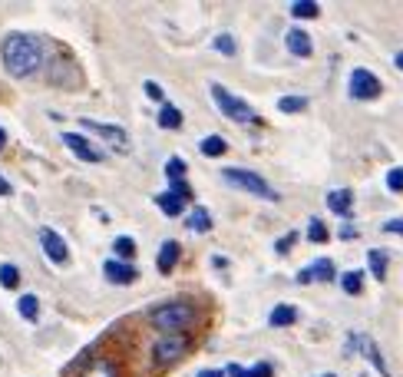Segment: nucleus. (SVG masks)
Listing matches in <instances>:
<instances>
[{
	"label": "nucleus",
	"mask_w": 403,
	"mask_h": 377,
	"mask_svg": "<svg viewBox=\"0 0 403 377\" xmlns=\"http://www.w3.org/2000/svg\"><path fill=\"white\" fill-rule=\"evenodd\" d=\"M44 63V47L30 33H11L4 40V66L11 76H33Z\"/></svg>",
	"instance_id": "f257e3e1"
},
{
	"label": "nucleus",
	"mask_w": 403,
	"mask_h": 377,
	"mask_svg": "<svg viewBox=\"0 0 403 377\" xmlns=\"http://www.w3.org/2000/svg\"><path fill=\"white\" fill-rule=\"evenodd\" d=\"M149 321H153V328H159V331H165V334H182V328H188V324L196 321V308L188 302L162 304V308L153 311Z\"/></svg>",
	"instance_id": "f03ea898"
},
{
	"label": "nucleus",
	"mask_w": 403,
	"mask_h": 377,
	"mask_svg": "<svg viewBox=\"0 0 403 377\" xmlns=\"http://www.w3.org/2000/svg\"><path fill=\"white\" fill-rule=\"evenodd\" d=\"M222 179H225L229 185H235V189H241V192H251V195H258V199L278 202V192H274L271 185L264 183L258 173H251V169H225Z\"/></svg>",
	"instance_id": "7ed1b4c3"
},
{
	"label": "nucleus",
	"mask_w": 403,
	"mask_h": 377,
	"mask_svg": "<svg viewBox=\"0 0 403 377\" xmlns=\"http://www.w3.org/2000/svg\"><path fill=\"white\" fill-rule=\"evenodd\" d=\"M212 97H215L218 109L225 113L229 119H235V123H258V113L251 109V103H245L241 97H235V93H229L225 87H212Z\"/></svg>",
	"instance_id": "20e7f679"
},
{
	"label": "nucleus",
	"mask_w": 403,
	"mask_h": 377,
	"mask_svg": "<svg viewBox=\"0 0 403 377\" xmlns=\"http://www.w3.org/2000/svg\"><path fill=\"white\" fill-rule=\"evenodd\" d=\"M188 354V338L186 334H162L153 347V361L159 367H172Z\"/></svg>",
	"instance_id": "39448f33"
},
{
	"label": "nucleus",
	"mask_w": 403,
	"mask_h": 377,
	"mask_svg": "<svg viewBox=\"0 0 403 377\" xmlns=\"http://www.w3.org/2000/svg\"><path fill=\"white\" fill-rule=\"evenodd\" d=\"M380 89H383L380 80H377L371 70H354V73H350V87H347L350 99H377Z\"/></svg>",
	"instance_id": "423d86ee"
},
{
	"label": "nucleus",
	"mask_w": 403,
	"mask_h": 377,
	"mask_svg": "<svg viewBox=\"0 0 403 377\" xmlns=\"http://www.w3.org/2000/svg\"><path fill=\"white\" fill-rule=\"evenodd\" d=\"M83 126L87 130H93L96 136H103V140L113 146L116 152H129V136H126V130L122 126H113V123H96V119H83Z\"/></svg>",
	"instance_id": "0eeeda50"
},
{
	"label": "nucleus",
	"mask_w": 403,
	"mask_h": 377,
	"mask_svg": "<svg viewBox=\"0 0 403 377\" xmlns=\"http://www.w3.org/2000/svg\"><path fill=\"white\" fill-rule=\"evenodd\" d=\"M40 245H44V252L50 255V261H53V265H66V259H70V248H66V242L56 235L53 228H40Z\"/></svg>",
	"instance_id": "6e6552de"
},
{
	"label": "nucleus",
	"mask_w": 403,
	"mask_h": 377,
	"mask_svg": "<svg viewBox=\"0 0 403 377\" xmlns=\"http://www.w3.org/2000/svg\"><path fill=\"white\" fill-rule=\"evenodd\" d=\"M63 142H66V149H73L77 152V159H83V162H103L106 159L93 142L83 140V136H77V132H63Z\"/></svg>",
	"instance_id": "1a4fd4ad"
},
{
	"label": "nucleus",
	"mask_w": 403,
	"mask_h": 377,
	"mask_svg": "<svg viewBox=\"0 0 403 377\" xmlns=\"http://www.w3.org/2000/svg\"><path fill=\"white\" fill-rule=\"evenodd\" d=\"M350 341H354V345L350 347H360V351H364V354L371 357L373 361V367H377V374L380 377H390V367H387V361H383V354L380 351H377V341H373V338H367V334H354V338H350Z\"/></svg>",
	"instance_id": "9d476101"
},
{
	"label": "nucleus",
	"mask_w": 403,
	"mask_h": 377,
	"mask_svg": "<svg viewBox=\"0 0 403 377\" xmlns=\"http://www.w3.org/2000/svg\"><path fill=\"white\" fill-rule=\"evenodd\" d=\"M106 281L113 285H132L136 281V268H132L129 261H106Z\"/></svg>",
	"instance_id": "9b49d317"
},
{
	"label": "nucleus",
	"mask_w": 403,
	"mask_h": 377,
	"mask_svg": "<svg viewBox=\"0 0 403 377\" xmlns=\"http://www.w3.org/2000/svg\"><path fill=\"white\" fill-rule=\"evenodd\" d=\"M350 205H354V192H350V189H338V192L327 195V209L338 212V216H344V218H350V212H354Z\"/></svg>",
	"instance_id": "f8f14e48"
},
{
	"label": "nucleus",
	"mask_w": 403,
	"mask_h": 377,
	"mask_svg": "<svg viewBox=\"0 0 403 377\" xmlns=\"http://www.w3.org/2000/svg\"><path fill=\"white\" fill-rule=\"evenodd\" d=\"M284 44H288V50L295 56H311V47H314L311 44V37H307L305 30H298V27L295 30H288V40H284Z\"/></svg>",
	"instance_id": "ddd939ff"
},
{
	"label": "nucleus",
	"mask_w": 403,
	"mask_h": 377,
	"mask_svg": "<svg viewBox=\"0 0 403 377\" xmlns=\"http://www.w3.org/2000/svg\"><path fill=\"white\" fill-rule=\"evenodd\" d=\"M79 377H120V371H116V364H113V361H106V357H96V361H89V364L79 371Z\"/></svg>",
	"instance_id": "4468645a"
},
{
	"label": "nucleus",
	"mask_w": 403,
	"mask_h": 377,
	"mask_svg": "<svg viewBox=\"0 0 403 377\" xmlns=\"http://www.w3.org/2000/svg\"><path fill=\"white\" fill-rule=\"evenodd\" d=\"M179 255H182L179 242H162V248H159V271H162V275H169V271L175 268Z\"/></svg>",
	"instance_id": "2eb2a0df"
},
{
	"label": "nucleus",
	"mask_w": 403,
	"mask_h": 377,
	"mask_svg": "<svg viewBox=\"0 0 403 377\" xmlns=\"http://www.w3.org/2000/svg\"><path fill=\"white\" fill-rule=\"evenodd\" d=\"M155 205L162 209L165 216H172V218L186 212V199H182V195H175V192H162L159 199H155Z\"/></svg>",
	"instance_id": "dca6fc26"
},
{
	"label": "nucleus",
	"mask_w": 403,
	"mask_h": 377,
	"mask_svg": "<svg viewBox=\"0 0 403 377\" xmlns=\"http://www.w3.org/2000/svg\"><path fill=\"white\" fill-rule=\"evenodd\" d=\"M268 321H271L274 328H288V324H295V321H298V308H295V304H278V308L271 311V318H268Z\"/></svg>",
	"instance_id": "f3484780"
},
{
	"label": "nucleus",
	"mask_w": 403,
	"mask_h": 377,
	"mask_svg": "<svg viewBox=\"0 0 403 377\" xmlns=\"http://www.w3.org/2000/svg\"><path fill=\"white\" fill-rule=\"evenodd\" d=\"M367 261H371V275L377 281H383L387 278V252L383 248H371L367 252Z\"/></svg>",
	"instance_id": "a211bd4d"
},
{
	"label": "nucleus",
	"mask_w": 403,
	"mask_h": 377,
	"mask_svg": "<svg viewBox=\"0 0 403 377\" xmlns=\"http://www.w3.org/2000/svg\"><path fill=\"white\" fill-rule=\"evenodd\" d=\"M159 126H162V130H182V113H179L172 103H162V109H159Z\"/></svg>",
	"instance_id": "6ab92c4d"
},
{
	"label": "nucleus",
	"mask_w": 403,
	"mask_h": 377,
	"mask_svg": "<svg viewBox=\"0 0 403 377\" xmlns=\"http://www.w3.org/2000/svg\"><path fill=\"white\" fill-rule=\"evenodd\" d=\"M186 225L192 228V232H208V228H212V216L198 205V209H192V212L186 216Z\"/></svg>",
	"instance_id": "aec40b11"
},
{
	"label": "nucleus",
	"mask_w": 403,
	"mask_h": 377,
	"mask_svg": "<svg viewBox=\"0 0 403 377\" xmlns=\"http://www.w3.org/2000/svg\"><path fill=\"white\" fill-rule=\"evenodd\" d=\"M229 377H271V364H255L251 371L241 364H229Z\"/></svg>",
	"instance_id": "412c9836"
},
{
	"label": "nucleus",
	"mask_w": 403,
	"mask_h": 377,
	"mask_svg": "<svg viewBox=\"0 0 403 377\" xmlns=\"http://www.w3.org/2000/svg\"><path fill=\"white\" fill-rule=\"evenodd\" d=\"M307 275H311V281H331L334 278V261L331 259H317L311 268H307Z\"/></svg>",
	"instance_id": "4be33fe9"
},
{
	"label": "nucleus",
	"mask_w": 403,
	"mask_h": 377,
	"mask_svg": "<svg viewBox=\"0 0 403 377\" xmlns=\"http://www.w3.org/2000/svg\"><path fill=\"white\" fill-rule=\"evenodd\" d=\"M225 149H229V146H225V140H222V136H205V140H202V156H208V159L225 156Z\"/></svg>",
	"instance_id": "5701e85b"
},
{
	"label": "nucleus",
	"mask_w": 403,
	"mask_h": 377,
	"mask_svg": "<svg viewBox=\"0 0 403 377\" xmlns=\"http://www.w3.org/2000/svg\"><path fill=\"white\" fill-rule=\"evenodd\" d=\"M340 288L347 291V295H360L364 291V275L360 271H344L340 275Z\"/></svg>",
	"instance_id": "b1692460"
},
{
	"label": "nucleus",
	"mask_w": 403,
	"mask_h": 377,
	"mask_svg": "<svg viewBox=\"0 0 403 377\" xmlns=\"http://www.w3.org/2000/svg\"><path fill=\"white\" fill-rule=\"evenodd\" d=\"M113 252H116L122 261H132V259H136V242L126 238V235H120L116 242H113Z\"/></svg>",
	"instance_id": "393cba45"
},
{
	"label": "nucleus",
	"mask_w": 403,
	"mask_h": 377,
	"mask_svg": "<svg viewBox=\"0 0 403 377\" xmlns=\"http://www.w3.org/2000/svg\"><path fill=\"white\" fill-rule=\"evenodd\" d=\"M291 17H298V20H314V17H321V7H317V4H291Z\"/></svg>",
	"instance_id": "a878e982"
},
{
	"label": "nucleus",
	"mask_w": 403,
	"mask_h": 377,
	"mask_svg": "<svg viewBox=\"0 0 403 377\" xmlns=\"http://www.w3.org/2000/svg\"><path fill=\"white\" fill-rule=\"evenodd\" d=\"M278 109H281V113H305L307 99L305 97H281L278 99Z\"/></svg>",
	"instance_id": "bb28decb"
},
{
	"label": "nucleus",
	"mask_w": 403,
	"mask_h": 377,
	"mask_svg": "<svg viewBox=\"0 0 403 377\" xmlns=\"http://www.w3.org/2000/svg\"><path fill=\"white\" fill-rule=\"evenodd\" d=\"M0 285L4 288H17L20 285V268L17 265H0Z\"/></svg>",
	"instance_id": "cd10ccee"
},
{
	"label": "nucleus",
	"mask_w": 403,
	"mask_h": 377,
	"mask_svg": "<svg viewBox=\"0 0 403 377\" xmlns=\"http://www.w3.org/2000/svg\"><path fill=\"white\" fill-rule=\"evenodd\" d=\"M17 308H20V314L27 318V321H37V314H40V302H37L33 295H23Z\"/></svg>",
	"instance_id": "c85d7f7f"
},
{
	"label": "nucleus",
	"mask_w": 403,
	"mask_h": 377,
	"mask_svg": "<svg viewBox=\"0 0 403 377\" xmlns=\"http://www.w3.org/2000/svg\"><path fill=\"white\" fill-rule=\"evenodd\" d=\"M165 175H169V183L172 179H186V162L179 159V156H172V159L165 162Z\"/></svg>",
	"instance_id": "c756f323"
},
{
	"label": "nucleus",
	"mask_w": 403,
	"mask_h": 377,
	"mask_svg": "<svg viewBox=\"0 0 403 377\" xmlns=\"http://www.w3.org/2000/svg\"><path fill=\"white\" fill-rule=\"evenodd\" d=\"M307 238H311V242H327V238H331L321 218H311V225H307Z\"/></svg>",
	"instance_id": "7c9ffc66"
},
{
	"label": "nucleus",
	"mask_w": 403,
	"mask_h": 377,
	"mask_svg": "<svg viewBox=\"0 0 403 377\" xmlns=\"http://www.w3.org/2000/svg\"><path fill=\"white\" fill-rule=\"evenodd\" d=\"M215 50L225 56H235L238 50H235V37H229V33H222V37H215Z\"/></svg>",
	"instance_id": "2f4dec72"
},
{
	"label": "nucleus",
	"mask_w": 403,
	"mask_h": 377,
	"mask_svg": "<svg viewBox=\"0 0 403 377\" xmlns=\"http://www.w3.org/2000/svg\"><path fill=\"white\" fill-rule=\"evenodd\" d=\"M387 189L390 192H403V169H390L387 173Z\"/></svg>",
	"instance_id": "473e14b6"
},
{
	"label": "nucleus",
	"mask_w": 403,
	"mask_h": 377,
	"mask_svg": "<svg viewBox=\"0 0 403 377\" xmlns=\"http://www.w3.org/2000/svg\"><path fill=\"white\" fill-rule=\"evenodd\" d=\"M172 192H175V195H182L186 202H188V199H192V189H188V183H186V179H172Z\"/></svg>",
	"instance_id": "72a5a7b5"
},
{
	"label": "nucleus",
	"mask_w": 403,
	"mask_h": 377,
	"mask_svg": "<svg viewBox=\"0 0 403 377\" xmlns=\"http://www.w3.org/2000/svg\"><path fill=\"white\" fill-rule=\"evenodd\" d=\"M383 232H390V235H403V218H390V222H383Z\"/></svg>",
	"instance_id": "f704fd0d"
},
{
	"label": "nucleus",
	"mask_w": 403,
	"mask_h": 377,
	"mask_svg": "<svg viewBox=\"0 0 403 377\" xmlns=\"http://www.w3.org/2000/svg\"><path fill=\"white\" fill-rule=\"evenodd\" d=\"M295 242H298V235H295V232H291V235H288V238H281V242H278V252H288V248L295 245Z\"/></svg>",
	"instance_id": "c9c22d12"
},
{
	"label": "nucleus",
	"mask_w": 403,
	"mask_h": 377,
	"mask_svg": "<svg viewBox=\"0 0 403 377\" xmlns=\"http://www.w3.org/2000/svg\"><path fill=\"white\" fill-rule=\"evenodd\" d=\"M146 93H149L153 99H159V103H162V89L155 87V83H146Z\"/></svg>",
	"instance_id": "e433bc0d"
},
{
	"label": "nucleus",
	"mask_w": 403,
	"mask_h": 377,
	"mask_svg": "<svg viewBox=\"0 0 403 377\" xmlns=\"http://www.w3.org/2000/svg\"><path fill=\"white\" fill-rule=\"evenodd\" d=\"M340 238H344V242H350V238H357V232H354L350 225H344V228H340Z\"/></svg>",
	"instance_id": "4c0bfd02"
},
{
	"label": "nucleus",
	"mask_w": 403,
	"mask_h": 377,
	"mask_svg": "<svg viewBox=\"0 0 403 377\" xmlns=\"http://www.w3.org/2000/svg\"><path fill=\"white\" fill-rule=\"evenodd\" d=\"M13 189H11V183H7V179H4V175H0V195H11Z\"/></svg>",
	"instance_id": "58836bf2"
},
{
	"label": "nucleus",
	"mask_w": 403,
	"mask_h": 377,
	"mask_svg": "<svg viewBox=\"0 0 403 377\" xmlns=\"http://www.w3.org/2000/svg\"><path fill=\"white\" fill-rule=\"evenodd\" d=\"M198 377H225V374H222V371H202Z\"/></svg>",
	"instance_id": "ea45409f"
},
{
	"label": "nucleus",
	"mask_w": 403,
	"mask_h": 377,
	"mask_svg": "<svg viewBox=\"0 0 403 377\" xmlns=\"http://www.w3.org/2000/svg\"><path fill=\"white\" fill-rule=\"evenodd\" d=\"M4 142H7V132L0 130V149H4Z\"/></svg>",
	"instance_id": "a19ab883"
},
{
	"label": "nucleus",
	"mask_w": 403,
	"mask_h": 377,
	"mask_svg": "<svg viewBox=\"0 0 403 377\" xmlns=\"http://www.w3.org/2000/svg\"><path fill=\"white\" fill-rule=\"evenodd\" d=\"M397 66H400V70H403V54H397Z\"/></svg>",
	"instance_id": "79ce46f5"
},
{
	"label": "nucleus",
	"mask_w": 403,
	"mask_h": 377,
	"mask_svg": "<svg viewBox=\"0 0 403 377\" xmlns=\"http://www.w3.org/2000/svg\"><path fill=\"white\" fill-rule=\"evenodd\" d=\"M321 377H334V374H321Z\"/></svg>",
	"instance_id": "37998d69"
}]
</instances>
